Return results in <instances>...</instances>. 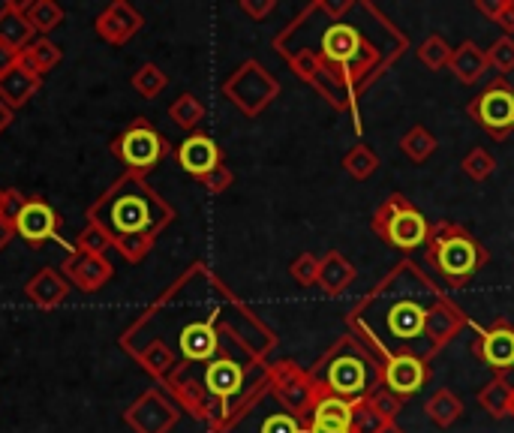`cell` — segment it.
<instances>
[{
  "label": "cell",
  "instance_id": "cell-39",
  "mask_svg": "<svg viewBox=\"0 0 514 433\" xmlns=\"http://www.w3.org/2000/svg\"><path fill=\"white\" fill-rule=\"evenodd\" d=\"M319 256H313V253H301L298 259H292V265H289V274H292V280L298 283V286H316V280H319Z\"/></svg>",
  "mask_w": 514,
  "mask_h": 433
},
{
  "label": "cell",
  "instance_id": "cell-47",
  "mask_svg": "<svg viewBox=\"0 0 514 433\" xmlns=\"http://www.w3.org/2000/svg\"><path fill=\"white\" fill-rule=\"evenodd\" d=\"M13 118H16V109H10V106H7L4 100H0V136H4V133L10 130Z\"/></svg>",
  "mask_w": 514,
  "mask_h": 433
},
{
  "label": "cell",
  "instance_id": "cell-21",
  "mask_svg": "<svg viewBox=\"0 0 514 433\" xmlns=\"http://www.w3.org/2000/svg\"><path fill=\"white\" fill-rule=\"evenodd\" d=\"M25 295H28V301H34L43 310H55L67 301L70 283L64 280V274L58 268H43L25 283Z\"/></svg>",
  "mask_w": 514,
  "mask_h": 433
},
{
  "label": "cell",
  "instance_id": "cell-45",
  "mask_svg": "<svg viewBox=\"0 0 514 433\" xmlns=\"http://www.w3.org/2000/svg\"><path fill=\"white\" fill-rule=\"evenodd\" d=\"M16 64H19V52H13V49H7V46H0V76L10 73Z\"/></svg>",
  "mask_w": 514,
  "mask_h": 433
},
{
  "label": "cell",
  "instance_id": "cell-11",
  "mask_svg": "<svg viewBox=\"0 0 514 433\" xmlns=\"http://www.w3.org/2000/svg\"><path fill=\"white\" fill-rule=\"evenodd\" d=\"M466 115L496 142H505L514 133V88L508 85V79H496L490 82V88H484L478 97H472L466 103Z\"/></svg>",
  "mask_w": 514,
  "mask_h": 433
},
{
  "label": "cell",
  "instance_id": "cell-42",
  "mask_svg": "<svg viewBox=\"0 0 514 433\" xmlns=\"http://www.w3.org/2000/svg\"><path fill=\"white\" fill-rule=\"evenodd\" d=\"M241 10H244L250 19L262 22V19H268V16L277 10V4H274V0H241Z\"/></svg>",
  "mask_w": 514,
  "mask_h": 433
},
{
  "label": "cell",
  "instance_id": "cell-25",
  "mask_svg": "<svg viewBox=\"0 0 514 433\" xmlns=\"http://www.w3.org/2000/svg\"><path fill=\"white\" fill-rule=\"evenodd\" d=\"M511 400H514V385L505 379V373H496L490 382H484L478 388V406L493 418L502 421L511 415Z\"/></svg>",
  "mask_w": 514,
  "mask_h": 433
},
{
  "label": "cell",
  "instance_id": "cell-23",
  "mask_svg": "<svg viewBox=\"0 0 514 433\" xmlns=\"http://www.w3.org/2000/svg\"><path fill=\"white\" fill-rule=\"evenodd\" d=\"M448 70L454 73V79H457L460 85H475V82H481L484 73L490 70V64H487V49H481V46L472 43V40L460 43V46L451 52Z\"/></svg>",
  "mask_w": 514,
  "mask_h": 433
},
{
  "label": "cell",
  "instance_id": "cell-1",
  "mask_svg": "<svg viewBox=\"0 0 514 433\" xmlns=\"http://www.w3.org/2000/svg\"><path fill=\"white\" fill-rule=\"evenodd\" d=\"M274 52L361 133L358 100L409 49V37L370 0H313L274 40Z\"/></svg>",
  "mask_w": 514,
  "mask_h": 433
},
{
  "label": "cell",
  "instance_id": "cell-17",
  "mask_svg": "<svg viewBox=\"0 0 514 433\" xmlns=\"http://www.w3.org/2000/svg\"><path fill=\"white\" fill-rule=\"evenodd\" d=\"M61 274L79 292H100L115 277V268H112V262L106 256H94V253H85V250H73L64 259Z\"/></svg>",
  "mask_w": 514,
  "mask_h": 433
},
{
  "label": "cell",
  "instance_id": "cell-30",
  "mask_svg": "<svg viewBox=\"0 0 514 433\" xmlns=\"http://www.w3.org/2000/svg\"><path fill=\"white\" fill-rule=\"evenodd\" d=\"M340 166L346 169L349 178H355V181H370V178L376 175V169H379V154H376L370 145L358 142V145H352V148L343 154Z\"/></svg>",
  "mask_w": 514,
  "mask_h": 433
},
{
  "label": "cell",
  "instance_id": "cell-13",
  "mask_svg": "<svg viewBox=\"0 0 514 433\" xmlns=\"http://www.w3.org/2000/svg\"><path fill=\"white\" fill-rule=\"evenodd\" d=\"M469 349L493 373L514 370V325L505 316H496L490 325L475 328V337H472Z\"/></svg>",
  "mask_w": 514,
  "mask_h": 433
},
{
  "label": "cell",
  "instance_id": "cell-20",
  "mask_svg": "<svg viewBox=\"0 0 514 433\" xmlns=\"http://www.w3.org/2000/svg\"><path fill=\"white\" fill-rule=\"evenodd\" d=\"M355 277H358V268L340 250H328L322 256V262H319V280H316V286H319V292L325 298H340L355 283Z\"/></svg>",
  "mask_w": 514,
  "mask_h": 433
},
{
  "label": "cell",
  "instance_id": "cell-14",
  "mask_svg": "<svg viewBox=\"0 0 514 433\" xmlns=\"http://www.w3.org/2000/svg\"><path fill=\"white\" fill-rule=\"evenodd\" d=\"M58 226H61L58 211H55L46 199L31 196L28 205L22 208L19 220H16V235H19L28 247H43L46 241H58L61 247H67V253H73L76 244L64 241V238L58 235Z\"/></svg>",
  "mask_w": 514,
  "mask_h": 433
},
{
  "label": "cell",
  "instance_id": "cell-16",
  "mask_svg": "<svg viewBox=\"0 0 514 433\" xmlns=\"http://www.w3.org/2000/svg\"><path fill=\"white\" fill-rule=\"evenodd\" d=\"M145 28V16L130 0H112V4L94 19V31L109 46H127Z\"/></svg>",
  "mask_w": 514,
  "mask_h": 433
},
{
  "label": "cell",
  "instance_id": "cell-26",
  "mask_svg": "<svg viewBox=\"0 0 514 433\" xmlns=\"http://www.w3.org/2000/svg\"><path fill=\"white\" fill-rule=\"evenodd\" d=\"M40 85H43V79L25 73V70L16 64L10 73L0 76V100H4L10 109H22V106L40 91Z\"/></svg>",
  "mask_w": 514,
  "mask_h": 433
},
{
  "label": "cell",
  "instance_id": "cell-33",
  "mask_svg": "<svg viewBox=\"0 0 514 433\" xmlns=\"http://www.w3.org/2000/svg\"><path fill=\"white\" fill-rule=\"evenodd\" d=\"M130 85H133V91H136L139 97L157 100V97L169 88V76H166L157 64H142V67L133 73Z\"/></svg>",
  "mask_w": 514,
  "mask_h": 433
},
{
  "label": "cell",
  "instance_id": "cell-35",
  "mask_svg": "<svg viewBox=\"0 0 514 433\" xmlns=\"http://www.w3.org/2000/svg\"><path fill=\"white\" fill-rule=\"evenodd\" d=\"M364 400H367V406H370V409H376L388 424H391V421H397V415L403 412V403H406V400H400L397 394H391L385 385L373 388Z\"/></svg>",
  "mask_w": 514,
  "mask_h": 433
},
{
  "label": "cell",
  "instance_id": "cell-9",
  "mask_svg": "<svg viewBox=\"0 0 514 433\" xmlns=\"http://www.w3.org/2000/svg\"><path fill=\"white\" fill-rule=\"evenodd\" d=\"M223 97L247 118H259L277 97H280V82L271 76V70L250 58L232 70V76L223 82Z\"/></svg>",
  "mask_w": 514,
  "mask_h": 433
},
{
  "label": "cell",
  "instance_id": "cell-6",
  "mask_svg": "<svg viewBox=\"0 0 514 433\" xmlns=\"http://www.w3.org/2000/svg\"><path fill=\"white\" fill-rule=\"evenodd\" d=\"M424 259L448 283V289H466L472 277L490 262V253L466 226L454 220H439L430 226Z\"/></svg>",
  "mask_w": 514,
  "mask_h": 433
},
{
  "label": "cell",
  "instance_id": "cell-24",
  "mask_svg": "<svg viewBox=\"0 0 514 433\" xmlns=\"http://www.w3.org/2000/svg\"><path fill=\"white\" fill-rule=\"evenodd\" d=\"M64 61V52L58 43H52L49 37H37L22 55H19V67L37 79H46L58 64Z\"/></svg>",
  "mask_w": 514,
  "mask_h": 433
},
{
  "label": "cell",
  "instance_id": "cell-4",
  "mask_svg": "<svg viewBox=\"0 0 514 433\" xmlns=\"http://www.w3.org/2000/svg\"><path fill=\"white\" fill-rule=\"evenodd\" d=\"M175 208L142 178L124 172L91 208L88 223L103 229L112 238L118 256L130 265H139L154 250L166 226L175 223Z\"/></svg>",
  "mask_w": 514,
  "mask_h": 433
},
{
  "label": "cell",
  "instance_id": "cell-32",
  "mask_svg": "<svg viewBox=\"0 0 514 433\" xmlns=\"http://www.w3.org/2000/svg\"><path fill=\"white\" fill-rule=\"evenodd\" d=\"M451 52H454V49L445 43V37L430 34V37H424V43L415 49V58H418V64L427 67L430 73H442V70H448V64H451Z\"/></svg>",
  "mask_w": 514,
  "mask_h": 433
},
{
  "label": "cell",
  "instance_id": "cell-44",
  "mask_svg": "<svg viewBox=\"0 0 514 433\" xmlns=\"http://www.w3.org/2000/svg\"><path fill=\"white\" fill-rule=\"evenodd\" d=\"M13 238H16V223H10L7 217H0V253L10 247Z\"/></svg>",
  "mask_w": 514,
  "mask_h": 433
},
{
  "label": "cell",
  "instance_id": "cell-49",
  "mask_svg": "<svg viewBox=\"0 0 514 433\" xmlns=\"http://www.w3.org/2000/svg\"><path fill=\"white\" fill-rule=\"evenodd\" d=\"M0 205H4V190H0Z\"/></svg>",
  "mask_w": 514,
  "mask_h": 433
},
{
  "label": "cell",
  "instance_id": "cell-12",
  "mask_svg": "<svg viewBox=\"0 0 514 433\" xmlns=\"http://www.w3.org/2000/svg\"><path fill=\"white\" fill-rule=\"evenodd\" d=\"M181 418V406L166 394L163 385H151L130 403L124 421L133 433H169Z\"/></svg>",
  "mask_w": 514,
  "mask_h": 433
},
{
  "label": "cell",
  "instance_id": "cell-27",
  "mask_svg": "<svg viewBox=\"0 0 514 433\" xmlns=\"http://www.w3.org/2000/svg\"><path fill=\"white\" fill-rule=\"evenodd\" d=\"M424 415L439 427L448 430L460 421L463 415V400L451 391V388H436L427 400H424Z\"/></svg>",
  "mask_w": 514,
  "mask_h": 433
},
{
  "label": "cell",
  "instance_id": "cell-18",
  "mask_svg": "<svg viewBox=\"0 0 514 433\" xmlns=\"http://www.w3.org/2000/svg\"><path fill=\"white\" fill-rule=\"evenodd\" d=\"M175 157H178V166H181L187 175H193L196 181L205 178V175H211L214 169L223 166V151H220V145H217L211 136H205V133L187 136V139L178 145Z\"/></svg>",
  "mask_w": 514,
  "mask_h": 433
},
{
  "label": "cell",
  "instance_id": "cell-41",
  "mask_svg": "<svg viewBox=\"0 0 514 433\" xmlns=\"http://www.w3.org/2000/svg\"><path fill=\"white\" fill-rule=\"evenodd\" d=\"M28 199L31 196H25L22 190H4V205H0V217H7L10 223H16L19 214H22V208L28 205Z\"/></svg>",
  "mask_w": 514,
  "mask_h": 433
},
{
  "label": "cell",
  "instance_id": "cell-48",
  "mask_svg": "<svg viewBox=\"0 0 514 433\" xmlns=\"http://www.w3.org/2000/svg\"><path fill=\"white\" fill-rule=\"evenodd\" d=\"M382 433H406L403 427H397V421H391V424H385V430Z\"/></svg>",
  "mask_w": 514,
  "mask_h": 433
},
{
  "label": "cell",
  "instance_id": "cell-37",
  "mask_svg": "<svg viewBox=\"0 0 514 433\" xmlns=\"http://www.w3.org/2000/svg\"><path fill=\"white\" fill-rule=\"evenodd\" d=\"M385 418L367 406V400H355V409H352V433H382L385 430Z\"/></svg>",
  "mask_w": 514,
  "mask_h": 433
},
{
  "label": "cell",
  "instance_id": "cell-28",
  "mask_svg": "<svg viewBox=\"0 0 514 433\" xmlns=\"http://www.w3.org/2000/svg\"><path fill=\"white\" fill-rule=\"evenodd\" d=\"M400 151H403V157L409 160V163H415V166H421V163H427L433 154H436V136L424 127V124H412L403 136H400Z\"/></svg>",
  "mask_w": 514,
  "mask_h": 433
},
{
  "label": "cell",
  "instance_id": "cell-29",
  "mask_svg": "<svg viewBox=\"0 0 514 433\" xmlns=\"http://www.w3.org/2000/svg\"><path fill=\"white\" fill-rule=\"evenodd\" d=\"M22 10L40 37H49L64 22V7L55 4V0H28V4H22Z\"/></svg>",
  "mask_w": 514,
  "mask_h": 433
},
{
  "label": "cell",
  "instance_id": "cell-36",
  "mask_svg": "<svg viewBox=\"0 0 514 433\" xmlns=\"http://www.w3.org/2000/svg\"><path fill=\"white\" fill-rule=\"evenodd\" d=\"M487 64L496 73H502V79H505V73H514V37L502 34L499 40H493L487 49Z\"/></svg>",
  "mask_w": 514,
  "mask_h": 433
},
{
  "label": "cell",
  "instance_id": "cell-40",
  "mask_svg": "<svg viewBox=\"0 0 514 433\" xmlns=\"http://www.w3.org/2000/svg\"><path fill=\"white\" fill-rule=\"evenodd\" d=\"M199 184L208 190V193H214V196H220V193H226L232 184H235V172L223 163L220 169H214L211 175H205V178H199Z\"/></svg>",
  "mask_w": 514,
  "mask_h": 433
},
{
  "label": "cell",
  "instance_id": "cell-34",
  "mask_svg": "<svg viewBox=\"0 0 514 433\" xmlns=\"http://www.w3.org/2000/svg\"><path fill=\"white\" fill-rule=\"evenodd\" d=\"M460 169H463V175L466 178H472V181H487L493 172H496V157L487 151V148H472L463 160H460Z\"/></svg>",
  "mask_w": 514,
  "mask_h": 433
},
{
  "label": "cell",
  "instance_id": "cell-5",
  "mask_svg": "<svg viewBox=\"0 0 514 433\" xmlns=\"http://www.w3.org/2000/svg\"><path fill=\"white\" fill-rule=\"evenodd\" d=\"M310 373L325 394L343 400H361L382 385V361L349 331L310 364Z\"/></svg>",
  "mask_w": 514,
  "mask_h": 433
},
{
  "label": "cell",
  "instance_id": "cell-22",
  "mask_svg": "<svg viewBox=\"0 0 514 433\" xmlns=\"http://www.w3.org/2000/svg\"><path fill=\"white\" fill-rule=\"evenodd\" d=\"M34 40H37V31L25 19L22 4H16V0H7V4L0 7V46H7V49L22 55Z\"/></svg>",
  "mask_w": 514,
  "mask_h": 433
},
{
  "label": "cell",
  "instance_id": "cell-2",
  "mask_svg": "<svg viewBox=\"0 0 514 433\" xmlns=\"http://www.w3.org/2000/svg\"><path fill=\"white\" fill-rule=\"evenodd\" d=\"M118 343L124 352L154 343L175 358V370H193L217 358L268 364L277 334L205 262H193L130 322Z\"/></svg>",
  "mask_w": 514,
  "mask_h": 433
},
{
  "label": "cell",
  "instance_id": "cell-31",
  "mask_svg": "<svg viewBox=\"0 0 514 433\" xmlns=\"http://www.w3.org/2000/svg\"><path fill=\"white\" fill-rule=\"evenodd\" d=\"M169 118H172L181 130H187V133L193 136V130L202 127V121H205V106H202V100H199L196 94H181V97L172 100Z\"/></svg>",
  "mask_w": 514,
  "mask_h": 433
},
{
  "label": "cell",
  "instance_id": "cell-15",
  "mask_svg": "<svg viewBox=\"0 0 514 433\" xmlns=\"http://www.w3.org/2000/svg\"><path fill=\"white\" fill-rule=\"evenodd\" d=\"M430 361L418 358V355H394L388 361H382V385L397 394L400 400L418 394L427 382H430Z\"/></svg>",
  "mask_w": 514,
  "mask_h": 433
},
{
  "label": "cell",
  "instance_id": "cell-19",
  "mask_svg": "<svg viewBox=\"0 0 514 433\" xmlns=\"http://www.w3.org/2000/svg\"><path fill=\"white\" fill-rule=\"evenodd\" d=\"M352 409L355 400L343 397H322L307 421V433H352Z\"/></svg>",
  "mask_w": 514,
  "mask_h": 433
},
{
  "label": "cell",
  "instance_id": "cell-7",
  "mask_svg": "<svg viewBox=\"0 0 514 433\" xmlns=\"http://www.w3.org/2000/svg\"><path fill=\"white\" fill-rule=\"evenodd\" d=\"M430 220L421 214L418 205H412L403 193H388L382 199V205L373 211L370 217V229L373 235L394 247V250H403V253H412L418 247L427 244L430 238Z\"/></svg>",
  "mask_w": 514,
  "mask_h": 433
},
{
  "label": "cell",
  "instance_id": "cell-10",
  "mask_svg": "<svg viewBox=\"0 0 514 433\" xmlns=\"http://www.w3.org/2000/svg\"><path fill=\"white\" fill-rule=\"evenodd\" d=\"M112 154L124 163L127 172L133 175H148L151 169H157L163 163V157L169 154V142L160 136V130L148 121V118H136L112 145Z\"/></svg>",
  "mask_w": 514,
  "mask_h": 433
},
{
  "label": "cell",
  "instance_id": "cell-38",
  "mask_svg": "<svg viewBox=\"0 0 514 433\" xmlns=\"http://www.w3.org/2000/svg\"><path fill=\"white\" fill-rule=\"evenodd\" d=\"M76 250H85V253H94V256H106L109 250H115L112 247V238L103 232V229H97V226H85L79 235H76Z\"/></svg>",
  "mask_w": 514,
  "mask_h": 433
},
{
  "label": "cell",
  "instance_id": "cell-46",
  "mask_svg": "<svg viewBox=\"0 0 514 433\" xmlns=\"http://www.w3.org/2000/svg\"><path fill=\"white\" fill-rule=\"evenodd\" d=\"M502 4H505V0H475V7L493 22L496 16H499V10H502Z\"/></svg>",
  "mask_w": 514,
  "mask_h": 433
},
{
  "label": "cell",
  "instance_id": "cell-8",
  "mask_svg": "<svg viewBox=\"0 0 514 433\" xmlns=\"http://www.w3.org/2000/svg\"><path fill=\"white\" fill-rule=\"evenodd\" d=\"M268 388H271V397L286 409L292 412L295 418H301L304 424L310 421L316 403L325 394V388L316 382V376L310 373V367H301L298 361L292 358H280V361H271L268 367Z\"/></svg>",
  "mask_w": 514,
  "mask_h": 433
},
{
  "label": "cell",
  "instance_id": "cell-43",
  "mask_svg": "<svg viewBox=\"0 0 514 433\" xmlns=\"http://www.w3.org/2000/svg\"><path fill=\"white\" fill-rule=\"evenodd\" d=\"M493 22L502 28L505 37H514V0H505L502 10H499V16H496Z\"/></svg>",
  "mask_w": 514,
  "mask_h": 433
},
{
  "label": "cell",
  "instance_id": "cell-3",
  "mask_svg": "<svg viewBox=\"0 0 514 433\" xmlns=\"http://www.w3.org/2000/svg\"><path fill=\"white\" fill-rule=\"evenodd\" d=\"M466 325V310L457 307L412 259H400L346 313V331L379 361L394 355L433 361Z\"/></svg>",
  "mask_w": 514,
  "mask_h": 433
},
{
  "label": "cell",
  "instance_id": "cell-50",
  "mask_svg": "<svg viewBox=\"0 0 514 433\" xmlns=\"http://www.w3.org/2000/svg\"><path fill=\"white\" fill-rule=\"evenodd\" d=\"M511 418H514V400H511Z\"/></svg>",
  "mask_w": 514,
  "mask_h": 433
}]
</instances>
